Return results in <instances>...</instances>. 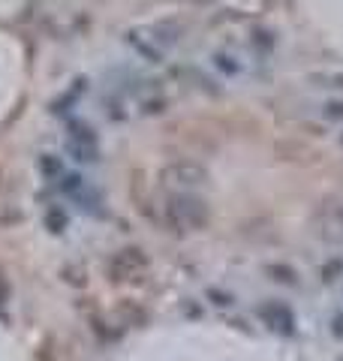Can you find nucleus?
Instances as JSON below:
<instances>
[{
    "instance_id": "nucleus-7",
    "label": "nucleus",
    "mask_w": 343,
    "mask_h": 361,
    "mask_svg": "<svg viewBox=\"0 0 343 361\" xmlns=\"http://www.w3.org/2000/svg\"><path fill=\"white\" fill-rule=\"evenodd\" d=\"M64 148H66V154H70L76 163H97L100 160V145H85V142L66 139Z\"/></svg>"
},
{
    "instance_id": "nucleus-16",
    "label": "nucleus",
    "mask_w": 343,
    "mask_h": 361,
    "mask_svg": "<svg viewBox=\"0 0 343 361\" xmlns=\"http://www.w3.org/2000/svg\"><path fill=\"white\" fill-rule=\"evenodd\" d=\"M323 118L328 121H343V99H328L323 106Z\"/></svg>"
},
{
    "instance_id": "nucleus-5",
    "label": "nucleus",
    "mask_w": 343,
    "mask_h": 361,
    "mask_svg": "<svg viewBox=\"0 0 343 361\" xmlns=\"http://www.w3.org/2000/svg\"><path fill=\"white\" fill-rule=\"evenodd\" d=\"M259 319L265 322L271 331H277V334L289 337V334L295 331V316H292V310L286 307V304H280V301L262 304V307H259Z\"/></svg>"
},
{
    "instance_id": "nucleus-3",
    "label": "nucleus",
    "mask_w": 343,
    "mask_h": 361,
    "mask_svg": "<svg viewBox=\"0 0 343 361\" xmlns=\"http://www.w3.org/2000/svg\"><path fill=\"white\" fill-rule=\"evenodd\" d=\"M313 235L328 247H340L343 244V202L328 199L316 208L313 214Z\"/></svg>"
},
{
    "instance_id": "nucleus-4",
    "label": "nucleus",
    "mask_w": 343,
    "mask_h": 361,
    "mask_svg": "<svg viewBox=\"0 0 343 361\" xmlns=\"http://www.w3.org/2000/svg\"><path fill=\"white\" fill-rule=\"evenodd\" d=\"M160 178H163L166 187H178V190H184V193H190V190L208 184V169L196 160H175L160 172Z\"/></svg>"
},
{
    "instance_id": "nucleus-13",
    "label": "nucleus",
    "mask_w": 343,
    "mask_h": 361,
    "mask_svg": "<svg viewBox=\"0 0 343 361\" xmlns=\"http://www.w3.org/2000/svg\"><path fill=\"white\" fill-rule=\"evenodd\" d=\"M45 226H49V232L61 235L66 229V214H64V208H52L49 214H45Z\"/></svg>"
},
{
    "instance_id": "nucleus-12",
    "label": "nucleus",
    "mask_w": 343,
    "mask_h": 361,
    "mask_svg": "<svg viewBox=\"0 0 343 361\" xmlns=\"http://www.w3.org/2000/svg\"><path fill=\"white\" fill-rule=\"evenodd\" d=\"M57 190H61L64 196H73V199H76V196L85 190V178H82V175H76V172H70V175L64 172V178L57 180Z\"/></svg>"
},
{
    "instance_id": "nucleus-8",
    "label": "nucleus",
    "mask_w": 343,
    "mask_h": 361,
    "mask_svg": "<svg viewBox=\"0 0 343 361\" xmlns=\"http://www.w3.org/2000/svg\"><path fill=\"white\" fill-rule=\"evenodd\" d=\"M148 37H151L160 49H169V45H175L178 42V25H169V21H163V25H154V27H148L145 30Z\"/></svg>"
},
{
    "instance_id": "nucleus-14",
    "label": "nucleus",
    "mask_w": 343,
    "mask_h": 361,
    "mask_svg": "<svg viewBox=\"0 0 343 361\" xmlns=\"http://www.w3.org/2000/svg\"><path fill=\"white\" fill-rule=\"evenodd\" d=\"M265 271L271 274V280H277V283L295 286V271H292V268H286V265H268Z\"/></svg>"
},
{
    "instance_id": "nucleus-17",
    "label": "nucleus",
    "mask_w": 343,
    "mask_h": 361,
    "mask_svg": "<svg viewBox=\"0 0 343 361\" xmlns=\"http://www.w3.org/2000/svg\"><path fill=\"white\" fill-rule=\"evenodd\" d=\"M340 271H343V259H331V262L323 265V280H325V283H335Z\"/></svg>"
},
{
    "instance_id": "nucleus-10",
    "label": "nucleus",
    "mask_w": 343,
    "mask_h": 361,
    "mask_svg": "<svg viewBox=\"0 0 343 361\" xmlns=\"http://www.w3.org/2000/svg\"><path fill=\"white\" fill-rule=\"evenodd\" d=\"M307 82L313 87H325V90H343V73H311Z\"/></svg>"
},
{
    "instance_id": "nucleus-9",
    "label": "nucleus",
    "mask_w": 343,
    "mask_h": 361,
    "mask_svg": "<svg viewBox=\"0 0 343 361\" xmlns=\"http://www.w3.org/2000/svg\"><path fill=\"white\" fill-rule=\"evenodd\" d=\"M37 169H40V175L49 178V180H61L64 178V160L57 154H42L37 160Z\"/></svg>"
},
{
    "instance_id": "nucleus-2",
    "label": "nucleus",
    "mask_w": 343,
    "mask_h": 361,
    "mask_svg": "<svg viewBox=\"0 0 343 361\" xmlns=\"http://www.w3.org/2000/svg\"><path fill=\"white\" fill-rule=\"evenodd\" d=\"M148 271V253L142 247H121L106 262V277L112 283H130Z\"/></svg>"
},
{
    "instance_id": "nucleus-1",
    "label": "nucleus",
    "mask_w": 343,
    "mask_h": 361,
    "mask_svg": "<svg viewBox=\"0 0 343 361\" xmlns=\"http://www.w3.org/2000/svg\"><path fill=\"white\" fill-rule=\"evenodd\" d=\"M163 217L175 232H196V229H205V226H208L211 208H208V202H205L202 196L178 190V193L166 196Z\"/></svg>"
},
{
    "instance_id": "nucleus-6",
    "label": "nucleus",
    "mask_w": 343,
    "mask_h": 361,
    "mask_svg": "<svg viewBox=\"0 0 343 361\" xmlns=\"http://www.w3.org/2000/svg\"><path fill=\"white\" fill-rule=\"evenodd\" d=\"M127 42L142 54L145 61H151V63H160V61H163V49H160V45H157L151 37H148L145 30H130V33H127Z\"/></svg>"
},
{
    "instance_id": "nucleus-18",
    "label": "nucleus",
    "mask_w": 343,
    "mask_h": 361,
    "mask_svg": "<svg viewBox=\"0 0 343 361\" xmlns=\"http://www.w3.org/2000/svg\"><path fill=\"white\" fill-rule=\"evenodd\" d=\"M340 142H343V135H340Z\"/></svg>"
},
{
    "instance_id": "nucleus-11",
    "label": "nucleus",
    "mask_w": 343,
    "mask_h": 361,
    "mask_svg": "<svg viewBox=\"0 0 343 361\" xmlns=\"http://www.w3.org/2000/svg\"><path fill=\"white\" fill-rule=\"evenodd\" d=\"M66 139L73 142H85V145H97V133L90 123L85 121H70V133H66Z\"/></svg>"
},
{
    "instance_id": "nucleus-15",
    "label": "nucleus",
    "mask_w": 343,
    "mask_h": 361,
    "mask_svg": "<svg viewBox=\"0 0 343 361\" xmlns=\"http://www.w3.org/2000/svg\"><path fill=\"white\" fill-rule=\"evenodd\" d=\"M214 66H217V70H223L226 75L241 73V63H238L235 58H229V54H223V51H217V54H214Z\"/></svg>"
}]
</instances>
